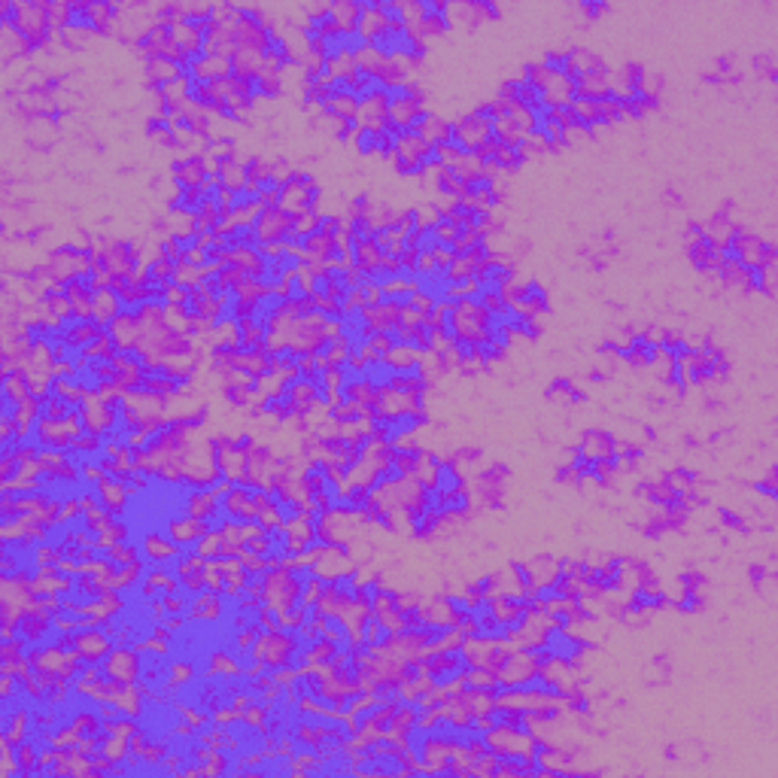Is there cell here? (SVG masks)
<instances>
[{
  "instance_id": "obj_1",
  "label": "cell",
  "mask_w": 778,
  "mask_h": 778,
  "mask_svg": "<svg viewBox=\"0 0 778 778\" xmlns=\"http://www.w3.org/2000/svg\"><path fill=\"white\" fill-rule=\"evenodd\" d=\"M210 174H213V170H210V161H207V156H201V152H189V156L170 161V180H174L177 189L204 186V180Z\"/></svg>"
},
{
  "instance_id": "obj_2",
  "label": "cell",
  "mask_w": 778,
  "mask_h": 778,
  "mask_svg": "<svg viewBox=\"0 0 778 778\" xmlns=\"http://www.w3.org/2000/svg\"><path fill=\"white\" fill-rule=\"evenodd\" d=\"M453 134H456L459 140H463V146H465L468 152H475L480 143H487L496 131H493V122L484 119L480 113L472 110V113H465V116L459 119V122H453Z\"/></svg>"
},
{
  "instance_id": "obj_3",
  "label": "cell",
  "mask_w": 778,
  "mask_h": 778,
  "mask_svg": "<svg viewBox=\"0 0 778 778\" xmlns=\"http://www.w3.org/2000/svg\"><path fill=\"white\" fill-rule=\"evenodd\" d=\"M617 435L608 429H584L581 432V441L575 447L581 450V453H587L590 459H599V456H608L617 450Z\"/></svg>"
},
{
  "instance_id": "obj_4",
  "label": "cell",
  "mask_w": 778,
  "mask_h": 778,
  "mask_svg": "<svg viewBox=\"0 0 778 778\" xmlns=\"http://www.w3.org/2000/svg\"><path fill=\"white\" fill-rule=\"evenodd\" d=\"M192 73H195L201 82L216 85L232 76V58H228V55H204V58L192 67Z\"/></svg>"
},
{
  "instance_id": "obj_5",
  "label": "cell",
  "mask_w": 778,
  "mask_h": 778,
  "mask_svg": "<svg viewBox=\"0 0 778 778\" xmlns=\"http://www.w3.org/2000/svg\"><path fill=\"white\" fill-rule=\"evenodd\" d=\"M332 15H334V22L341 25V31H359L362 4H359V0H334V4H332Z\"/></svg>"
},
{
  "instance_id": "obj_6",
  "label": "cell",
  "mask_w": 778,
  "mask_h": 778,
  "mask_svg": "<svg viewBox=\"0 0 778 778\" xmlns=\"http://www.w3.org/2000/svg\"><path fill=\"white\" fill-rule=\"evenodd\" d=\"M572 392H575V380L572 377H553L551 383H547V389H544V399L551 401V405L569 408Z\"/></svg>"
},
{
  "instance_id": "obj_7",
  "label": "cell",
  "mask_w": 778,
  "mask_h": 778,
  "mask_svg": "<svg viewBox=\"0 0 778 778\" xmlns=\"http://www.w3.org/2000/svg\"><path fill=\"white\" fill-rule=\"evenodd\" d=\"M92 40H94V34L80 31V27H61L58 31V43L70 52H85L92 46Z\"/></svg>"
},
{
  "instance_id": "obj_8",
  "label": "cell",
  "mask_w": 778,
  "mask_h": 778,
  "mask_svg": "<svg viewBox=\"0 0 778 778\" xmlns=\"http://www.w3.org/2000/svg\"><path fill=\"white\" fill-rule=\"evenodd\" d=\"M529 572H532V581H535V584L553 581V575H556V556H551V553L532 556V560H529Z\"/></svg>"
},
{
  "instance_id": "obj_9",
  "label": "cell",
  "mask_w": 778,
  "mask_h": 778,
  "mask_svg": "<svg viewBox=\"0 0 778 778\" xmlns=\"http://www.w3.org/2000/svg\"><path fill=\"white\" fill-rule=\"evenodd\" d=\"M377 128H371V125H362V128L356 131V137H353V146H356L359 156H377Z\"/></svg>"
},
{
  "instance_id": "obj_10",
  "label": "cell",
  "mask_w": 778,
  "mask_h": 778,
  "mask_svg": "<svg viewBox=\"0 0 778 778\" xmlns=\"http://www.w3.org/2000/svg\"><path fill=\"white\" fill-rule=\"evenodd\" d=\"M222 396H225V401L232 408H237V410H246L249 408V392L244 389V383H237V380H225V387H222Z\"/></svg>"
},
{
  "instance_id": "obj_11",
  "label": "cell",
  "mask_w": 778,
  "mask_h": 778,
  "mask_svg": "<svg viewBox=\"0 0 778 778\" xmlns=\"http://www.w3.org/2000/svg\"><path fill=\"white\" fill-rule=\"evenodd\" d=\"M717 520H720V526H724V529H733V532H739V535H748V532H751V523H745V517L739 514V511H733V508H717Z\"/></svg>"
},
{
  "instance_id": "obj_12",
  "label": "cell",
  "mask_w": 778,
  "mask_h": 778,
  "mask_svg": "<svg viewBox=\"0 0 778 778\" xmlns=\"http://www.w3.org/2000/svg\"><path fill=\"white\" fill-rule=\"evenodd\" d=\"M678 584H681V593H705L708 578H705V572L687 569V572L678 575Z\"/></svg>"
},
{
  "instance_id": "obj_13",
  "label": "cell",
  "mask_w": 778,
  "mask_h": 778,
  "mask_svg": "<svg viewBox=\"0 0 778 778\" xmlns=\"http://www.w3.org/2000/svg\"><path fill=\"white\" fill-rule=\"evenodd\" d=\"M450 459H453L456 465H475V463H480V459H484V450H480V447H459Z\"/></svg>"
},
{
  "instance_id": "obj_14",
  "label": "cell",
  "mask_w": 778,
  "mask_h": 778,
  "mask_svg": "<svg viewBox=\"0 0 778 778\" xmlns=\"http://www.w3.org/2000/svg\"><path fill=\"white\" fill-rule=\"evenodd\" d=\"M207 417H210V408H207V405H201V408H195V410H189V414H182V420H186V426H189L192 432L204 426Z\"/></svg>"
},
{
  "instance_id": "obj_15",
  "label": "cell",
  "mask_w": 778,
  "mask_h": 778,
  "mask_svg": "<svg viewBox=\"0 0 778 778\" xmlns=\"http://www.w3.org/2000/svg\"><path fill=\"white\" fill-rule=\"evenodd\" d=\"M578 9L584 13V18H590V22H596L599 15H605V13H608V4H590V0H584V4H581Z\"/></svg>"
},
{
  "instance_id": "obj_16",
  "label": "cell",
  "mask_w": 778,
  "mask_h": 778,
  "mask_svg": "<svg viewBox=\"0 0 778 778\" xmlns=\"http://www.w3.org/2000/svg\"><path fill=\"white\" fill-rule=\"evenodd\" d=\"M766 578H770V572H766V565H763V563H751V565H748V581L754 584V590L760 587V584H763Z\"/></svg>"
},
{
  "instance_id": "obj_17",
  "label": "cell",
  "mask_w": 778,
  "mask_h": 778,
  "mask_svg": "<svg viewBox=\"0 0 778 778\" xmlns=\"http://www.w3.org/2000/svg\"><path fill=\"white\" fill-rule=\"evenodd\" d=\"M663 204H669V207L678 210V207H684V195H681L678 189H666V192H663Z\"/></svg>"
},
{
  "instance_id": "obj_18",
  "label": "cell",
  "mask_w": 778,
  "mask_h": 778,
  "mask_svg": "<svg viewBox=\"0 0 778 778\" xmlns=\"http://www.w3.org/2000/svg\"><path fill=\"white\" fill-rule=\"evenodd\" d=\"M684 447H687V450H696V447H699V438H696V435H684Z\"/></svg>"
}]
</instances>
